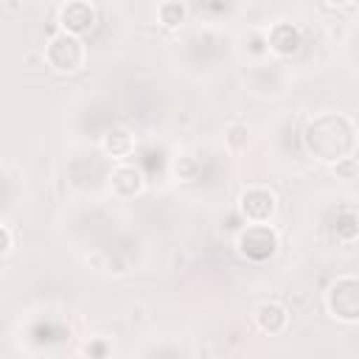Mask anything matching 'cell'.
I'll use <instances>...</instances> for the list:
<instances>
[{"label": "cell", "instance_id": "6da1fadb", "mask_svg": "<svg viewBox=\"0 0 359 359\" xmlns=\"http://www.w3.org/2000/svg\"><path fill=\"white\" fill-rule=\"evenodd\" d=\"M306 151L323 163H337L356 149V123L342 112H320L306 123Z\"/></svg>", "mask_w": 359, "mask_h": 359}, {"label": "cell", "instance_id": "7a4b0ae2", "mask_svg": "<svg viewBox=\"0 0 359 359\" xmlns=\"http://www.w3.org/2000/svg\"><path fill=\"white\" fill-rule=\"evenodd\" d=\"M45 65L62 76H70V73H79L87 62V48L81 42V36L76 34H67V31H59L48 39L45 45V53H42Z\"/></svg>", "mask_w": 359, "mask_h": 359}, {"label": "cell", "instance_id": "3957f363", "mask_svg": "<svg viewBox=\"0 0 359 359\" xmlns=\"http://www.w3.org/2000/svg\"><path fill=\"white\" fill-rule=\"evenodd\" d=\"M325 311L339 323H359V278L339 275L325 289Z\"/></svg>", "mask_w": 359, "mask_h": 359}, {"label": "cell", "instance_id": "277c9868", "mask_svg": "<svg viewBox=\"0 0 359 359\" xmlns=\"http://www.w3.org/2000/svg\"><path fill=\"white\" fill-rule=\"evenodd\" d=\"M236 250L247 261H269L278 252V233L272 224H247L236 236Z\"/></svg>", "mask_w": 359, "mask_h": 359}, {"label": "cell", "instance_id": "5b68a950", "mask_svg": "<svg viewBox=\"0 0 359 359\" xmlns=\"http://www.w3.org/2000/svg\"><path fill=\"white\" fill-rule=\"evenodd\" d=\"M238 213L247 224H269L278 213V196L275 191L264 185H250L238 196Z\"/></svg>", "mask_w": 359, "mask_h": 359}, {"label": "cell", "instance_id": "8992f818", "mask_svg": "<svg viewBox=\"0 0 359 359\" xmlns=\"http://www.w3.org/2000/svg\"><path fill=\"white\" fill-rule=\"evenodd\" d=\"M59 28L76 36H84L95 28V8L87 0H67L59 8Z\"/></svg>", "mask_w": 359, "mask_h": 359}, {"label": "cell", "instance_id": "52a82bcc", "mask_svg": "<svg viewBox=\"0 0 359 359\" xmlns=\"http://www.w3.org/2000/svg\"><path fill=\"white\" fill-rule=\"evenodd\" d=\"M109 188L118 199H135L146 191V177L137 165L132 163H118L112 171H109Z\"/></svg>", "mask_w": 359, "mask_h": 359}, {"label": "cell", "instance_id": "ba28073f", "mask_svg": "<svg viewBox=\"0 0 359 359\" xmlns=\"http://www.w3.org/2000/svg\"><path fill=\"white\" fill-rule=\"evenodd\" d=\"M266 45L269 50H275L278 56H294L303 45V34L294 22H275L266 34Z\"/></svg>", "mask_w": 359, "mask_h": 359}, {"label": "cell", "instance_id": "9c48e42d", "mask_svg": "<svg viewBox=\"0 0 359 359\" xmlns=\"http://www.w3.org/2000/svg\"><path fill=\"white\" fill-rule=\"evenodd\" d=\"M255 325H258V331H264V334H269V337L283 334L286 325H289V311H286V306L278 303V300L261 303L258 311H255Z\"/></svg>", "mask_w": 359, "mask_h": 359}, {"label": "cell", "instance_id": "30bf717a", "mask_svg": "<svg viewBox=\"0 0 359 359\" xmlns=\"http://www.w3.org/2000/svg\"><path fill=\"white\" fill-rule=\"evenodd\" d=\"M101 149H104V154H109V157H126V154H132V149H135V137H132L129 129L112 126V129H107V132L101 135Z\"/></svg>", "mask_w": 359, "mask_h": 359}, {"label": "cell", "instance_id": "8fae6325", "mask_svg": "<svg viewBox=\"0 0 359 359\" xmlns=\"http://www.w3.org/2000/svg\"><path fill=\"white\" fill-rule=\"evenodd\" d=\"M157 20H160L163 28L174 31V28H180L188 20V8H185L182 0H163L160 8H157Z\"/></svg>", "mask_w": 359, "mask_h": 359}, {"label": "cell", "instance_id": "7c38bea8", "mask_svg": "<svg viewBox=\"0 0 359 359\" xmlns=\"http://www.w3.org/2000/svg\"><path fill=\"white\" fill-rule=\"evenodd\" d=\"M224 140H227V146H230L233 151L247 149V143H250V129H247V123H230V126L224 129Z\"/></svg>", "mask_w": 359, "mask_h": 359}, {"label": "cell", "instance_id": "4fadbf2b", "mask_svg": "<svg viewBox=\"0 0 359 359\" xmlns=\"http://www.w3.org/2000/svg\"><path fill=\"white\" fill-rule=\"evenodd\" d=\"M356 171H359V160H356L353 154H348V157H342V160L334 163V174H337L339 180H353Z\"/></svg>", "mask_w": 359, "mask_h": 359}, {"label": "cell", "instance_id": "5bb4252c", "mask_svg": "<svg viewBox=\"0 0 359 359\" xmlns=\"http://www.w3.org/2000/svg\"><path fill=\"white\" fill-rule=\"evenodd\" d=\"M174 171H177V177H180V180H185V182H188V180H194V177L199 174V163H196L194 157H180V160L174 163Z\"/></svg>", "mask_w": 359, "mask_h": 359}, {"label": "cell", "instance_id": "9a60e30c", "mask_svg": "<svg viewBox=\"0 0 359 359\" xmlns=\"http://www.w3.org/2000/svg\"><path fill=\"white\" fill-rule=\"evenodd\" d=\"M14 250V236H11V227L8 224H0V255L8 258Z\"/></svg>", "mask_w": 359, "mask_h": 359}, {"label": "cell", "instance_id": "2e32d148", "mask_svg": "<svg viewBox=\"0 0 359 359\" xmlns=\"http://www.w3.org/2000/svg\"><path fill=\"white\" fill-rule=\"evenodd\" d=\"M84 353H90V356H107V353H109V345H107L104 339H95V342H90V345L84 348Z\"/></svg>", "mask_w": 359, "mask_h": 359}, {"label": "cell", "instance_id": "e0dca14e", "mask_svg": "<svg viewBox=\"0 0 359 359\" xmlns=\"http://www.w3.org/2000/svg\"><path fill=\"white\" fill-rule=\"evenodd\" d=\"M328 6H348V3H353V0H325Z\"/></svg>", "mask_w": 359, "mask_h": 359}]
</instances>
